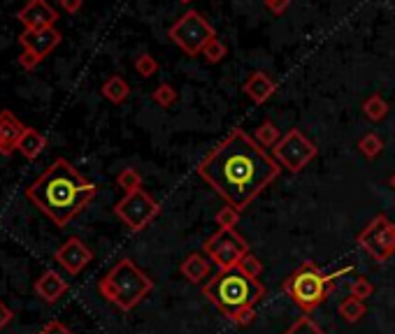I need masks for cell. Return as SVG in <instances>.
I'll use <instances>...</instances> for the list:
<instances>
[{"mask_svg":"<svg viewBox=\"0 0 395 334\" xmlns=\"http://www.w3.org/2000/svg\"><path fill=\"white\" fill-rule=\"evenodd\" d=\"M281 167L244 130H233L198 165V177L242 211L279 177Z\"/></svg>","mask_w":395,"mask_h":334,"instance_id":"cell-1","label":"cell"},{"mask_svg":"<svg viewBox=\"0 0 395 334\" xmlns=\"http://www.w3.org/2000/svg\"><path fill=\"white\" fill-rule=\"evenodd\" d=\"M98 188L77 167L56 158L40 177L26 188V197L35 204L56 228H66L75 216H79L93 202Z\"/></svg>","mask_w":395,"mask_h":334,"instance_id":"cell-2","label":"cell"},{"mask_svg":"<svg viewBox=\"0 0 395 334\" xmlns=\"http://www.w3.org/2000/svg\"><path fill=\"white\" fill-rule=\"evenodd\" d=\"M205 297L235 325H249L254 321V304L263 299L265 288L258 278L242 274L240 269H221L202 288Z\"/></svg>","mask_w":395,"mask_h":334,"instance_id":"cell-3","label":"cell"},{"mask_svg":"<svg viewBox=\"0 0 395 334\" xmlns=\"http://www.w3.org/2000/svg\"><path fill=\"white\" fill-rule=\"evenodd\" d=\"M98 290L121 311H130L154 290V281L130 258H123L100 278Z\"/></svg>","mask_w":395,"mask_h":334,"instance_id":"cell-4","label":"cell"},{"mask_svg":"<svg viewBox=\"0 0 395 334\" xmlns=\"http://www.w3.org/2000/svg\"><path fill=\"white\" fill-rule=\"evenodd\" d=\"M346 272H351V267L339 269L337 274H323L312 260H307L303 262V267L298 272H293L284 281V290L288 292V297L293 299L296 307L303 309L305 314H310L328 299L335 278H339Z\"/></svg>","mask_w":395,"mask_h":334,"instance_id":"cell-5","label":"cell"},{"mask_svg":"<svg viewBox=\"0 0 395 334\" xmlns=\"http://www.w3.org/2000/svg\"><path fill=\"white\" fill-rule=\"evenodd\" d=\"M168 35L181 51H186L188 56H198L217 37V30L200 12L188 10L177 19L175 26H170Z\"/></svg>","mask_w":395,"mask_h":334,"instance_id":"cell-6","label":"cell"},{"mask_svg":"<svg viewBox=\"0 0 395 334\" xmlns=\"http://www.w3.org/2000/svg\"><path fill=\"white\" fill-rule=\"evenodd\" d=\"M114 214L133 230V233H140V230H145L149 223L161 214V204H158L145 188H140V190L128 193L123 200H119L114 204Z\"/></svg>","mask_w":395,"mask_h":334,"instance_id":"cell-7","label":"cell"},{"mask_svg":"<svg viewBox=\"0 0 395 334\" xmlns=\"http://www.w3.org/2000/svg\"><path fill=\"white\" fill-rule=\"evenodd\" d=\"M205 253H207L209 260H214V265L219 269H233L237 267L244 256L249 253V244L242 240L235 230H217L214 235L205 242Z\"/></svg>","mask_w":395,"mask_h":334,"instance_id":"cell-8","label":"cell"},{"mask_svg":"<svg viewBox=\"0 0 395 334\" xmlns=\"http://www.w3.org/2000/svg\"><path fill=\"white\" fill-rule=\"evenodd\" d=\"M358 244L377 262H386L391 256H395V223H391L384 214H377L363 228V233L358 235Z\"/></svg>","mask_w":395,"mask_h":334,"instance_id":"cell-9","label":"cell"},{"mask_svg":"<svg viewBox=\"0 0 395 334\" xmlns=\"http://www.w3.org/2000/svg\"><path fill=\"white\" fill-rule=\"evenodd\" d=\"M19 44L23 47V54L19 56V66L23 70H33L61 44V33L54 26L37 30L23 28V33L19 35Z\"/></svg>","mask_w":395,"mask_h":334,"instance_id":"cell-10","label":"cell"},{"mask_svg":"<svg viewBox=\"0 0 395 334\" xmlns=\"http://www.w3.org/2000/svg\"><path fill=\"white\" fill-rule=\"evenodd\" d=\"M314 142H310L300 130H288L284 137L279 140V144L272 149V154L276 158V163L281 167H286L288 172H300L307 163L314 161L316 156Z\"/></svg>","mask_w":395,"mask_h":334,"instance_id":"cell-11","label":"cell"},{"mask_svg":"<svg viewBox=\"0 0 395 334\" xmlns=\"http://www.w3.org/2000/svg\"><path fill=\"white\" fill-rule=\"evenodd\" d=\"M54 260H56L68 274L75 276L93 260V251L79 240V237H70L68 242H63L59 249L54 251Z\"/></svg>","mask_w":395,"mask_h":334,"instance_id":"cell-12","label":"cell"},{"mask_svg":"<svg viewBox=\"0 0 395 334\" xmlns=\"http://www.w3.org/2000/svg\"><path fill=\"white\" fill-rule=\"evenodd\" d=\"M17 19L23 23V28L37 30V28H51L59 21V12L47 3V0H28L26 5L17 12Z\"/></svg>","mask_w":395,"mask_h":334,"instance_id":"cell-13","label":"cell"},{"mask_svg":"<svg viewBox=\"0 0 395 334\" xmlns=\"http://www.w3.org/2000/svg\"><path fill=\"white\" fill-rule=\"evenodd\" d=\"M23 130H26V125H23L10 109L0 111V156H12V151L17 149Z\"/></svg>","mask_w":395,"mask_h":334,"instance_id":"cell-14","label":"cell"},{"mask_svg":"<svg viewBox=\"0 0 395 334\" xmlns=\"http://www.w3.org/2000/svg\"><path fill=\"white\" fill-rule=\"evenodd\" d=\"M66 290H68L66 278H63L59 272H54V269H47V272L35 281V292L47 302V304L59 302Z\"/></svg>","mask_w":395,"mask_h":334,"instance_id":"cell-15","label":"cell"},{"mask_svg":"<svg viewBox=\"0 0 395 334\" xmlns=\"http://www.w3.org/2000/svg\"><path fill=\"white\" fill-rule=\"evenodd\" d=\"M242 91L247 93L249 98L256 102V105H263L265 100L272 98V93L276 91V84H274V79L270 75H265V73H251L247 82H244Z\"/></svg>","mask_w":395,"mask_h":334,"instance_id":"cell-16","label":"cell"},{"mask_svg":"<svg viewBox=\"0 0 395 334\" xmlns=\"http://www.w3.org/2000/svg\"><path fill=\"white\" fill-rule=\"evenodd\" d=\"M179 272L191 283H200L209 276V260L207 256H202V253H191L188 258L181 260Z\"/></svg>","mask_w":395,"mask_h":334,"instance_id":"cell-17","label":"cell"},{"mask_svg":"<svg viewBox=\"0 0 395 334\" xmlns=\"http://www.w3.org/2000/svg\"><path fill=\"white\" fill-rule=\"evenodd\" d=\"M44 147H47L44 135L40 130H35V128H26L21 137H19L17 151L23 158H28V161H35V158H40V154L44 151Z\"/></svg>","mask_w":395,"mask_h":334,"instance_id":"cell-18","label":"cell"},{"mask_svg":"<svg viewBox=\"0 0 395 334\" xmlns=\"http://www.w3.org/2000/svg\"><path fill=\"white\" fill-rule=\"evenodd\" d=\"M100 93L105 95V100L114 102V105H121V102H126V98L130 95V86L123 77L112 75L105 84H102Z\"/></svg>","mask_w":395,"mask_h":334,"instance_id":"cell-19","label":"cell"},{"mask_svg":"<svg viewBox=\"0 0 395 334\" xmlns=\"http://www.w3.org/2000/svg\"><path fill=\"white\" fill-rule=\"evenodd\" d=\"M363 111H365V116L370 118V121H375V123L384 121L386 114H389V102H386L379 93H375L363 102Z\"/></svg>","mask_w":395,"mask_h":334,"instance_id":"cell-20","label":"cell"},{"mask_svg":"<svg viewBox=\"0 0 395 334\" xmlns=\"http://www.w3.org/2000/svg\"><path fill=\"white\" fill-rule=\"evenodd\" d=\"M365 314H367V309H365V302L363 299L346 297L342 304H339V316H342L346 323H358Z\"/></svg>","mask_w":395,"mask_h":334,"instance_id":"cell-21","label":"cell"},{"mask_svg":"<svg viewBox=\"0 0 395 334\" xmlns=\"http://www.w3.org/2000/svg\"><path fill=\"white\" fill-rule=\"evenodd\" d=\"M281 140V130L272 121H263L256 130V142L265 149H274Z\"/></svg>","mask_w":395,"mask_h":334,"instance_id":"cell-22","label":"cell"},{"mask_svg":"<svg viewBox=\"0 0 395 334\" xmlns=\"http://www.w3.org/2000/svg\"><path fill=\"white\" fill-rule=\"evenodd\" d=\"M116 186L126 190V195L133 193V190H140L142 188V174L138 170H133V167H126L116 174Z\"/></svg>","mask_w":395,"mask_h":334,"instance_id":"cell-23","label":"cell"},{"mask_svg":"<svg viewBox=\"0 0 395 334\" xmlns=\"http://www.w3.org/2000/svg\"><path fill=\"white\" fill-rule=\"evenodd\" d=\"M358 149H360V154L365 156V158H370V161H375V158L384 151V142H382V137H379V135L367 132L365 137H360Z\"/></svg>","mask_w":395,"mask_h":334,"instance_id":"cell-24","label":"cell"},{"mask_svg":"<svg viewBox=\"0 0 395 334\" xmlns=\"http://www.w3.org/2000/svg\"><path fill=\"white\" fill-rule=\"evenodd\" d=\"M152 98L158 107H172L177 102V91H175V86L172 84H158L156 86V91L152 93Z\"/></svg>","mask_w":395,"mask_h":334,"instance_id":"cell-25","label":"cell"},{"mask_svg":"<svg viewBox=\"0 0 395 334\" xmlns=\"http://www.w3.org/2000/svg\"><path fill=\"white\" fill-rule=\"evenodd\" d=\"M237 269H240L242 274H247V276H251V278H258L260 274H263V262H260L254 253H247V256H244L240 262H237Z\"/></svg>","mask_w":395,"mask_h":334,"instance_id":"cell-26","label":"cell"},{"mask_svg":"<svg viewBox=\"0 0 395 334\" xmlns=\"http://www.w3.org/2000/svg\"><path fill=\"white\" fill-rule=\"evenodd\" d=\"M214 221L219 223V228H221V230H235L237 221H240V211H237L235 206L226 204L224 209H219V211H217Z\"/></svg>","mask_w":395,"mask_h":334,"instance_id":"cell-27","label":"cell"},{"mask_svg":"<svg viewBox=\"0 0 395 334\" xmlns=\"http://www.w3.org/2000/svg\"><path fill=\"white\" fill-rule=\"evenodd\" d=\"M284 334H326V332H323L310 316H300L298 321L291 325V328Z\"/></svg>","mask_w":395,"mask_h":334,"instance_id":"cell-28","label":"cell"},{"mask_svg":"<svg viewBox=\"0 0 395 334\" xmlns=\"http://www.w3.org/2000/svg\"><path fill=\"white\" fill-rule=\"evenodd\" d=\"M202 56H205V61L207 63H221L228 56V49H226V44L221 42L219 37H214L212 42L205 47L202 49Z\"/></svg>","mask_w":395,"mask_h":334,"instance_id":"cell-29","label":"cell"},{"mask_svg":"<svg viewBox=\"0 0 395 334\" xmlns=\"http://www.w3.org/2000/svg\"><path fill=\"white\" fill-rule=\"evenodd\" d=\"M349 290H351V297L365 302L367 297H372L375 285L370 283V278H365V276H358V278H353V281H351V288H349Z\"/></svg>","mask_w":395,"mask_h":334,"instance_id":"cell-30","label":"cell"},{"mask_svg":"<svg viewBox=\"0 0 395 334\" xmlns=\"http://www.w3.org/2000/svg\"><path fill=\"white\" fill-rule=\"evenodd\" d=\"M135 70H138V75L140 77H154L158 73V63L154 56H149V54H140L138 58H135Z\"/></svg>","mask_w":395,"mask_h":334,"instance_id":"cell-31","label":"cell"},{"mask_svg":"<svg viewBox=\"0 0 395 334\" xmlns=\"http://www.w3.org/2000/svg\"><path fill=\"white\" fill-rule=\"evenodd\" d=\"M288 5H291V0H265V7H267V10H270L272 14H276V17L286 12Z\"/></svg>","mask_w":395,"mask_h":334,"instance_id":"cell-32","label":"cell"},{"mask_svg":"<svg viewBox=\"0 0 395 334\" xmlns=\"http://www.w3.org/2000/svg\"><path fill=\"white\" fill-rule=\"evenodd\" d=\"M37 334H70V330H68L63 323H59V321H51V323H47L44 328L40 330Z\"/></svg>","mask_w":395,"mask_h":334,"instance_id":"cell-33","label":"cell"},{"mask_svg":"<svg viewBox=\"0 0 395 334\" xmlns=\"http://www.w3.org/2000/svg\"><path fill=\"white\" fill-rule=\"evenodd\" d=\"M12 321H14V314L10 311V309L5 307V302L0 299V332H3V330H5L7 325H10Z\"/></svg>","mask_w":395,"mask_h":334,"instance_id":"cell-34","label":"cell"},{"mask_svg":"<svg viewBox=\"0 0 395 334\" xmlns=\"http://www.w3.org/2000/svg\"><path fill=\"white\" fill-rule=\"evenodd\" d=\"M82 5H84V0H61V7L68 14H77L79 10H82Z\"/></svg>","mask_w":395,"mask_h":334,"instance_id":"cell-35","label":"cell"},{"mask_svg":"<svg viewBox=\"0 0 395 334\" xmlns=\"http://www.w3.org/2000/svg\"><path fill=\"white\" fill-rule=\"evenodd\" d=\"M389 184H391V188L395 190V172L391 174V179H389Z\"/></svg>","mask_w":395,"mask_h":334,"instance_id":"cell-36","label":"cell"},{"mask_svg":"<svg viewBox=\"0 0 395 334\" xmlns=\"http://www.w3.org/2000/svg\"><path fill=\"white\" fill-rule=\"evenodd\" d=\"M179 3H191V0H179Z\"/></svg>","mask_w":395,"mask_h":334,"instance_id":"cell-37","label":"cell"}]
</instances>
